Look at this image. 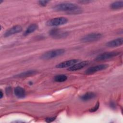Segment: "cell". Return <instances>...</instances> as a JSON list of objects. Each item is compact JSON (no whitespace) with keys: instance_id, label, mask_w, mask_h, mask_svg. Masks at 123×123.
I'll return each instance as SVG.
<instances>
[{"instance_id":"ac0fdd59","label":"cell","mask_w":123,"mask_h":123,"mask_svg":"<svg viewBox=\"0 0 123 123\" xmlns=\"http://www.w3.org/2000/svg\"><path fill=\"white\" fill-rule=\"evenodd\" d=\"M99 107V103L98 101L96 103V105L94 106V107H93V108H92L89 110V111L90 112H94L98 109Z\"/></svg>"},{"instance_id":"7c38bea8","label":"cell","mask_w":123,"mask_h":123,"mask_svg":"<svg viewBox=\"0 0 123 123\" xmlns=\"http://www.w3.org/2000/svg\"><path fill=\"white\" fill-rule=\"evenodd\" d=\"M14 93L16 97L19 98H23L26 96L25 91L23 87L18 86L14 89Z\"/></svg>"},{"instance_id":"603a6c76","label":"cell","mask_w":123,"mask_h":123,"mask_svg":"<svg viewBox=\"0 0 123 123\" xmlns=\"http://www.w3.org/2000/svg\"><path fill=\"white\" fill-rule=\"evenodd\" d=\"M3 96V92H2V90H0V98H2Z\"/></svg>"},{"instance_id":"7a4b0ae2","label":"cell","mask_w":123,"mask_h":123,"mask_svg":"<svg viewBox=\"0 0 123 123\" xmlns=\"http://www.w3.org/2000/svg\"><path fill=\"white\" fill-rule=\"evenodd\" d=\"M65 50L63 49H55L48 51L43 53L40 57L42 60H49L59 57L63 54Z\"/></svg>"},{"instance_id":"277c9868","label":"cell","mask_w":123,"mask_h":123,"mask_svg":"<svg viewBox=\"0 0 123 123\" xmlns=\"http://www.w3.org/2000/svg\"><path fill=\"white\" fill-rule=\"evenodd\" d=\"M49 35L55 39H61L66 38L69 35V33L67 31H62L58 28H53L49 30Z\"/></svg>"},{"instance_id":"ffe728a7","label":"cell","mask_w":123,"mask_h":123,"mask_svg":"<svg viewBox=\"0 0 123 123\" xmlns=\"http://www.w3.org/2000/svg\"><path fill=\"white\" fill-rule=\"evenodd\" d=\"M56 118V116L52 117H48L45 119V121L47 123H51L53 121H54Z\"/></svg>"},{"instance_id":"5b68a950","label":"cell","mask_w":123,"mask_h":123,"mask_svg":"<svg viewBox=\"0 0 123 123\" xmlns=\"http://www.w3.org/2000/svg\"><path fill=\"white\" fill-rule=\"evenodd\" d=\"M102 37V35L100 33H92L87 34L81 38V41L83 42H91L97 41Z\"/></svg>"},{"instance_id":"7402d4cb","label":"cell","mask_w":123,"mask_h":123,"mask_svg":"<svg viewBox=\"0 0 123 123\" xmlns=\"http://www.w3.org/2000/svg\"><path fill=\"white\" fill-rule=\"evenodd\" d=\"M79 2L80 3H83V4H87V3H89V2H91V1H89V0H81V1H79Z\"/></svg>"},{"instance_id":"30bf717a","label":"cell","mask_w":123,"mask_h":123,"mask_svg":"<svg viewBox=\"0 0 123 123\" xmlns=\"http://www.w3.org/2000/svg\"><path fill=\"white\" fill-rule=\"evenodd\" d=\"M22 30V27L21 26L19 25H16L15 26H12L8 30L6 31V32L4 33V37H8L11 35L20 33Z\"/></svg>"},{"instance_id":"8fae6325","label":"cell","mask_w":123,"mask_h":123,"mask_svg":"<svg viewBox=\"0 0 123 123\" xmlns=\"http://www.w3.org/2000/svg\"><path fill=\"white\" fill-rule=\"evenodd\" d=\"M123 43V38L122 37L117 38L108 42L106 45L108 47L114 48L121 46Z\"/></svg>"},{"instance_id":"cb8c5ba5","label":"cell","mask_w":123,"mask_h":123,"mask_svg":"<svg viewBox=\"0 0 123 123\" xmlns=\"http://www.w3.org/2000/svg\"><path fill=\"white\" fill-rule=\"evenodd\" d=\"M29 84L30 85H32L33 84V83H32V82H31V81H30V82H29Z\"/></svg>"},{"instance_id":"4fadbf2b","label":"cell","mask_w":123,"mask_h":123,"mask_svg":"<svg viewBox=\"0 0 123 123\" xmlns=\"http://www.w3.org/2000/svg\"><path fill=\"white\" fill-rule=\"evenodd\" d=\"M96 97V95L95 93L92 92H86L85 94L80 97V99L84 101H86L94 98Z\"/></svg>"},{"instance_id":"6da1fadb","label":"cell","mask_w":123,"mask_h":123,"mask_svg":"<svg viewBox=\"0 0 123 123\" xmlns=\"http://www.w3.org/2000/svg\"><path fill=\"white\" fill-rule=\"evenodd\" d=\"M53 8L56 11L67 12L72 14H76L81 12V10L77 5L70 2L59 3L55 5Z\"/></svg>"},{"instance_id":"e0dca14e","label":"cell","mask_w":123,"mask_h":123,"mask_svg":"<svg viewBox=\"0 0 123 123\" xmlns=\"http://www.w3.org/2000/svg\"><path fill=\"white\" fill-rule=\"evenodd\" d=\"M67 76L64 74H58L56 75L54 78V80L56 82H63L66 81Z\"/></svg>"},{"instance_id":"2e32d148","label":"cell","mask_w":123,"mask_h":123,"mask_svg":"<svg viewBox=\"0 0 123 123\" xmlns=\"http://www.w3.org/2000/svg\"><path fill=\"white\" fill-rule=\"evenodd\" d=\"M123 1H116L110 4V8L112 10H117L121 9L123 8Z\"/></svg>"},{"instance_id":"3957f363","label":"cell","mask_w":123,"mask_h":123,"mask_svg":"<svg viewBox=\"0 0 123 123\" xmlns=\"http://www.w3.org/2000/svg\"><path fill=\"white\" fill-rule=\"evenodd\" d=\"M68 19L64 17H59L51 19L47 22V25L49 26H57L66 24Z\"/></svg>"},{"instance_id":"52a82bcc","label":"cell","mask_w":123,"mask_h":123,"mask_svg":"<svg viewBox=\"0 0 123 123\" xmlns=\"http://www.w3.org/2000/svg\"><path fill=\"white\" fill-rule=\"evenodd\" d=\"M108 66H109V65L107 64H102L92 66L88 68L85 71V74H91L97 72L105 70L106 68H107Z\"/></svg>"},{"instance_id":"9c48e42d","label":"cell","mask_w":123,"mask_h":123,"mask_svg":"<svg viewBox=\"0 0 123 123\" xmlns=\"http://www.w3.org/2000/svg\"><path fill=\"white\" fill-rule=\"evenodd\" d=\"M89 62L88 61H82L81 62H78L74 65L72 66L71 67H69L67 69L68 71H75L77 70H79L80 69H83L85 66L89 64Z\"/></svg>"},{"instance_id":"5bb4252c","label":"cell","mask_w":123,"mask_h":123,"mask_svg":"<svg viewBox=\"0 0 123 123\" xmlns=\"http://www.w3.org/2000/svg\"><path fill=\"white\" fill-rule=\"evenodd\" d=\"M37 73V71L36 70H28L25 72H24L23 73H21L20 74H19L17 75H16L15 76L16 77H19V78H23V77H26L30 76H32L33 75H34Z\"/></svg>"},{"instance_id":"d6986e66","label":"cell","mask_w":123,"mask_h":123,"mask_svg":"<svg viewBox=\"0 0 123 123\" xmlns=\"http://www.w3.org/2000/svg\"><path fill=\"white\" fill-rule=\"evenodd\" d=\"M49 2V1L48 0H39L38 1V3L41 6H46L47 4Z\"/></svg>"},{"instance_id":"44dd1931","label":"cell","mask_w":123,"mask_h":123,"mask_svg":"<svg viewBox=\"0 0 123 123\" xmlns=\"http://www.w3.org/2000/svg\"><path fill=\"white\" fill-rule=\"evenodd\" d=\"M109 105H110V107L111 109H115L116 108V104H115V103L113 101H111L110 104H109Z\"/></svg>"},{"instance_id":"8992f818","label":"cell","mask_w":123,"mask_h":123,"mask_svg":"<svg viewBox=\"0 0 123 123\" xmlns=\"http://www.w3.org/2000/svg\"><path fill=\"white\" fill-rule=\"evenodd\" d=\"M120 54V52L118 51H110V52H106L97 56L95 59L96 61H102L108 60L109 59L116 57Z\"/></svg>"},{"instance_id":"ba28073f","label":"cell","mask_w":123,"mask_h":123,"mask_svg":"<svg viewBox=\"0 0 123 123\" xmlns=\"http://www.w3.org/2000/svg\"><path fill=\"white\" fill-rule=\"evenodd\" d=\"M80 60L78 59H71L59 63L56 66V67L57 68H64L67 67H70L74 65L75 63L78 62Z\"/></svg>"},{"instance_id":"9a60e30c","label":"cell","mask_w":123,"mask_h":123,"mask_svg":"<svg viewBox=\"0 0 123 123\" xmlns=\"http://www.w3.org/2000/svg\"><path fill=\"white\" fill-rule=\"evenodd\" d=\"M37 27H38V26L37 24H31L30 25L28 26L27 29L25 30L24 33V35L27 36L31 33H32L37 29Z\"/></svg>"}]
</instances>
